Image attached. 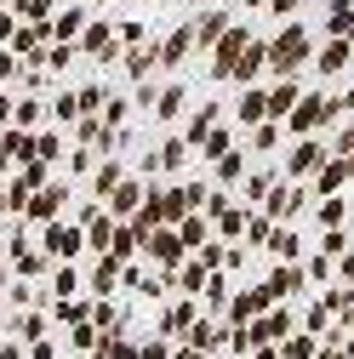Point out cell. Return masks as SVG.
<instances>
[{"instance_id": "6da1fadb", "label": "cell", "mask_w": 354, "mask_h": 359, "mask_svg": "<svg viewBox=\"0 0 354 359\" xmlns=\"http://www.w3.org/2000/svg\"><path fill=\"white\" fill-rule=\"evenodd\" d=\"M315 57V34H308V23H286L275 40H269V74L275 80H297V69Z\"/></svg>"}, {"instance_id": "7a4b0ae2", "label": "cell", "mask_w": 354, "mask_h": 359, "mask_svg": "<svg viewBox=\"0 0 354 359\" xmlns=\"http://www.w3.org/2000/svg\"><path fill=\"white\" fill-rule=\"evenodd\" d=\"M326 160H332V149H326L320 137H297V143L286 149V183H303V177H315Z\"/></svg>"}, {"instance_id": "3957f363", "label": "cell", "mask_w": 354, "mask_h": 359, "mask_svg": "<svg viewBox=\"0 0 354 359\" xmlns=\"http://www.w3.org/2000/svg\"><path fill=\"white\" fill-rule=\"evenodd\" d=\"M303 205H308V189H297V183H275L269 200H263V217H269L275 229H286V222H291Z\"/></svg>"}, {"instance_id": "277c9868", "label": "cell", "mask_w": 354, "mask_h": 359, "mask_svg": "<svg viewBox=\"0 0 354 359\" xmlns=\"http://www.w3.org/2000/svg\"><path fill=\"white\" fill-rule=\"evenodd\" d=\"M80 57H92V63H114V57H120L114 23H103V18H92V23H86V34H80Z\"/></svg>"}, {"instance_id": "5b68a950", "label": "cell", "mask_w": 354, "mask_h": 359, "mask_svg": "<svg viewBox=\"0 0 354 359\" xmlns=\"http://www.w3.org/2000/svg\"><path fill=\"white\" fill-rule=\"evenodd\" d=\"M155 52H160V69H166V74H171V69H183V63L195 57V23H177Z\"/></svg>"}, {"instance_id": "8992f818", "label": "cell", "mask_w": 354, "mask_h": 359, "mask_svg": "<svg viewBox=\"0 0 354 359\" xmlns=\"http://www.w3.org/2000/svg\"><path fill=\"white\" fill-rule=\"evenodd\" d=\"M80 245H86V234H80V229H69V222H46V240H40V251H46L52 262L80 257Z\"/></svg>"}, {"instance_id": "52a82bcc", "label": "cell", "mask_w": 354, "mask_h": 359, "mask_svg": "<svg viewBox=\"0 0 354 359\" xmlns=\"http://www.w3.org/2000/svg\"><path fill=\"white\" fill-rule=\"evenodd\" d=\"M246 40H251V34H246L240 23H229V34L217 40V46H211V80H229V69H235V57L246 52Z\"/></svg>"}, {"instance_id": "ba28073f", "label": "cell", "mask_w": 354, "mask_h": 359, "mask_svg": "<svg viewBox=\"0 0 354 359\" xmlns=\"http://www.w3.org/2000/svg\"><path fill=\"white\" fill-rule=\"evenodd\" d=\"M297 291H303V268H297V262L269 268V280H263V297H269V308H280V302L297 297Z\"/></svg>"}, {"instance_id": "9c48e42d", "label": "cell", "mask_w": 354, "mask_h": 359, "mask_svg": "<svg viewBox=\"0 0 354 359\" xmlns=\"http://www.w3.org/2000/svg\"><path fill=\"white\" fill-rule=\"evenodd\" d=\"M63 200H69V183H46V189H34V194H29L23 217H29V222H52V217L63 211Z\"/></svg>"}, {"instance_id": "30bf717a", "label": "cell", "mask_w": 354, "mask_h": 359, "mask_svg": "<svg viewBox=\"0 0 354 359\" xmlns=\"http://www.w3.org/2000/svg\"><path fill=\"white\" fill-rule=\"evenodd\" d=\"M263 69H269V40H246V52L235 57V69H229V80H240V86H251Z\"/></svg>"}, {"instance_id": "8fae6325", "label": "cell", "mask_w": 354, "mask_h": 359, "mask_svg": "<svg viewBox=\"0 0 354 359\" xmlns=\"http://www.w3.org/2000/svg\"><path fill=\"white\" fill-rule=\"evenodd\" d=\"M235 120H240V126H263V120H269V92H263V86H240Z\"/></svg>"}, {"instance_id": "7c38bea8", "label": "cell", "mask_w": 354, "mask_h": 359, "mask_svg": "<svg viewBox=\"0 0 354 359\" xmlns=\"http://www.w3.org/2000/svg\"><path fill=\"white\" fill-rule=\"evenodd\" d=\"M143 194H149V189L138 183V177H126V183H120V189H114V194L103 200V211H109V217L120 222V217H131V211H143Z\"/></svg>"}, {"instance_id": "4fadbf2b", "label": "cell", "mask_w": 354, "mask_h": 359, "mask_svg": "<svg viewBox=\"0 0 354 359\" xmlns=\"http://www.w3.org/2000/svg\"><path fill=\"white\" fill-rule=\"evenodd\" d=\"M217 120H223V103H200V109L189 114V126H183V143L200 149V143H206V131H217Z\"/></svg>"}, {"instance_id": "5bb4252c", "label": "cell", "mask_w": 354, "mask_h": 359, "mask_svg": "<svg viewBox=\"0 0 354 359\" xmlns=\"http://www.w3.org/2000/svg\"><path fill=\"white\" fill-rule=\"evenodd\" d=\"M297 97H303V86H297V80H275V86H269V120L286 126V114L297 109Z\"/></svg>"}, {"instance_id": "9a60e30c", "label": "cell", "mask_w": 354, "mask_h": 359, "mask_svg": "<svg viewBox=\"0 0 354 359\" xmlns=\"http://www.w3.org/2000/svg\"><path fill=\"white\" fill-rule=\"evenodd\" d=\"M343 69H348V40H326V46L315 52V74L320 80H337Z\"/></svg>"}, {"instance_id": "2e32d148", "label": "cell", "mask_w": 354, "mask_h": 359, "mask_svg": "<svg viewBox=\"0 0 354 359\" xmlns=\"http://www.w3.org/2000/svg\"><path fill=\"white\" fill-rule=\"evenodd\" d=\"M143 251H149L155 262H166V268H171V262H183V240H177V229H155V234L143 240Z\"/></svg>"}, {"instance_id": "e0dca14e", "label": "cell", "mask_w": 354, "mask_h": 359, "mask_svg": "<svg viewBox=\"0 0 354 359\" xmlns=\"http://www.w3.org/2000/svg\"><path fill=\"white\" fill-rule=\"evenodd\" d=\"M46 34H58V46H69L74 34H86V6H63V12L46 23Z\"/></svg>"}, {"instance_id": "ac0fdd59", "label": "cell", "mask_w": 354, "mask_h": 359, "mask_svg": "<svg viewBox=\"0 0 354 359\" xmlns=\"http://www.w3.org/2000/svg\"><path fill=\"white\" fill-rule=\"evenodd\" d=\"M348 177H354V171H348V160H337V154H332V160L315 171V194H320V200H326V194H337Z\"/></svg>"}, {"instance_id": "d6986e66", "label": "cell", "mask_w": 354, "mask_h": 359, "mask_svg": "<svg viewBox=\"0 0 354 359\" xmlns=\"http://www.w3.org/2000/svg\"><path fill=\"white\" fill-rule=\"evenodd\" d=\"M189 109V92H183V80H171V86H160V97H155V109L149 114H160V120H177Z\"/></svg>"}, {"instance_id": "ffe728a7", "label": "cell", "mask_w": 354, "mask_h": 359, "mask_svg": "<svg viewBox=\"0 0 354 359\" xmlns=\"http://www.w3.org/2000/svg\"><path fill=\"white\" fill-rule=\"evenodd\" d=\"M29 149H34V160H40V165H52V160H63V131H52V126H40L34 137H29Z\"/></svg>"}, {"instance_id": "44dd1931", "label": "cell", "mask_w": 354, "mask_h": 359, "mask_svg": "<svg viewBox=\"0 0 354 359\" xmlns=\"http://www.w3.org/2000/svg\"><path fill=\"white\" fill-rule=\"evenodd\" d=\"M211 177H217V189H235L240 177H246V149H229L223 160L211 165Z\"/></svg>"}, {"instance_id": "7402d4cb", "label": "cell", "mask_w": 354, "mask_h": 359, "mask_svg": "<svg viewBox=\"0 0 354 359\" xmlns=\"http://www.w3.org/2000/svg\"><path fill=\"white\" fill-rule=\"evenodd\" d=\"M223 34H229V12H206V18L195 23V46H206V52H211Z\"/></svg>"}, {"instance_id": "603a6c76", "label": "cell", "mask_w": 354, "mask_h": 359, "mask_svg": "<svg viewBox=\"0 0 354 359\" xmlns=\"http://www.w3.org/2000/svg\"><path fill=\"white\" fill-rule=\"evenodd\" d=\"M120 63H126L131 80H149V69H160V52L155 46H131V52H120Z\"/></svg>"}, {"instance_id": "cb8c5ba5", "label": "cell", "mask_w": 354, "mask_h": 359, "mask_svg": "<svg viewBox=\"0 0 354 359\" xmlns=\"http://www.w3.org/2000/svg\"><path fill=\"white\" fill-rule=\"evenodd\" d=\"M275 183H280V177H275L269 165H263V171H251L246 183H240V200H246V205H263V200H269V189H275Z\"/></svg>"}, {"instance_id": "d4e9b609", "label": "cell", "mask_w": 354, "mask_h": 359, "mask_svg": "<svg viewBox=\"0 0 354 359\" xmlns=\"http://www.w3.org/2000/svg\"><path fill=\"white\" fill-rule=\"evenodd\" d=\"M120 183H126V165H120V160H103V165H98V177H92V194H98V200H109Z\"/></svg>"}, {"instance_id": "484cf974", "label": "cell", "mask_w": 354, "mask_h": 359, "mask_svg": "<svg viewBox=\"0 0 354 359\" xmlns=\"http://www.w3.org/2000/svg\"><path fill=\"white\" fill-rule=\"evenodd\" d=\"M40 114H46V109H40V97H12V120H18V131H40Z\"/></svg>"}, {"instance_id": "4316f807", "label": "cell", "mask_w": 354, "mask_h": 359, "mask_svg": "<svg viewBox=\"0 0 354 359\" xmlns=\"http://www.w3.org/2000/svg\"><path fill=\"white\" fill-rule=\"evenodd\" d=\"M269 251H275L280 262H297V257H303V234H297V229H275V234H269Z\"/></svg>"}, {"instance_id": "83f0119b", "label": "cell", "mask_w": 354, "mask_h": 359, "mask_svg": "<svg viewBox=\"0 0 354 359\" xmlns=\"http://www.w3.org/2000/svg\"><path fill=\"white\" fill-rule=\"evenodd\" d=\"M280 137H286V131H280L275 120H263V126H251V154H280Z\"/></svg>"}, {"instance_id": "f1b7e54d", "label": "cell", "mask_w": 354, "mask_h": 359, "mask_svg": "<svg viewBox=\"0 0 354 359\" xmlns=\"http://www.w3.org/2000/svg\"><path fill=\"white\" fill-rule=\"evenodd\" d=\"M12 12H18V18H29V29H46L58 6H52V0H12Z\"/></svg>"}, {"instance_id": "f546056e", "label": "cell", "mask_w": 354, "mask_h": 359, "mask_svg": "<svg viewBox=\"0 0 354 359\" xmlns=\"http://www.w3.org/2000/svg\"><path fill=\"white\" fill-rule=\"evenodd\" d=\"M315 217L326 222V234H332V229H343V222H348V200H343V194H326V200L315 205Z\"/></svg>"}, {"instance_id": "4dcf8cb0", "label": "cell", "mask_w": 354, "mask_h": 359, "mask_svg": "<svg viewBox=\"0 0 354 359\" xmlns=\"http://www.w3.org/2000/svg\"><path fill=\"white\" fill-rule=\"evenodd\" d=\"M206 229H211V222L195 211V217H183V222H177V240H183V251H200L206 245Z\"/></svg>"}, {"instance_id": "1f68e13d", "label": "cell", "mask_w": 354, "mask_h": 359, "mask_svg": "<svg viewBox=\"0 0 354 359\" xmlns=\"http://www.w3.org/2000/svg\"><path fill=\"white\" fill-rule=\"evenodd\" d=\"M166 337H189V325H195V302H177V308H166Z\"/></svg>"}, {"instance_id": "d6a6232c", "label": "cell", "mask_w": 354, "mask_h": 359, "mask_svg": "<svg viewBox=\"0 0 354 359\" xmlns=\"http://www.w3.org/2000/svg\"><path fill=\"white\" fill-rule=\"evenodd\" d=\"M189 165V143L183 137H166L160 143V171H183Z\"/></svg>"}, {"instance_id": "836d02e7", "label": "cell", "mask_w": 354, "mask_h": 359, "mask_svg": "<svg viewBox=\"0 0 354 359\" xmlns=\"http://www.w3.org/2000/svg\"><path fill=\"white\" fill-rule=\"evenodd\" d=\"M269 234H275V222L263 217V211H251V217H246V234H240V245H269Z\"/></svg>"}, {"instance_id": "e575fe53", "label": "cell", "mask_w": 354, "mask_h": 359, "mask_svg": "<svg viewBox=\"0 0 354 359\" xmlns=\"http://www.w3.org/2000/svg\"><path fill=\"white\" fill-rule=\"evenodd\" d=\"M217 222V234H223V240H240L246 234V205H229L223 217H211Z\"/></svg>"}, {"instance_id": "d590c367", "label": "cell", "mask_w": 354, "mask_h": 359, "mask_svg": "<svg viewBox=\"0 0 354 359\" xmlns=\"http://www.w3.org/2000/svg\"><path fill=\"white\" fill-rule=\"evenodd\" d=\"M206 280H211V274H206L200 262H183V274H177V291H183V297H200V291H206Z\"/></svg>"}, {"instance_id": "8d00e7d4", "label": "cell", "mask_w": 354, "mask_h": 359, "mask_svg": "<svg viewBox=\"0 0 354 359\" xmlns=\"http://www.w3.org/2000/svg\"><path fill=\"white\" fill-rule=\"evenodd\" d=\"M315 353H320V342L308 337V331H303V337H286V342H280V359H315Z\"/></svg>"}, {"instance_id": "74e56055", "label": "cell", "mask_w": 354, "mask_h": 359, "mask_svg": "<svg viewBox=\"0 0 354 359\" xmlns=\"http://www.w3.org/2000/svg\"><path fill=\"white\" fill-rule=\"evenodd\" d=\"M229 149H235V137H229V131H206V143H200V160H211V165H217V160H223Z\"/></svg>"}, {"instance_id": "f35d334b", "label": "cell", "mask_w": 354, "mask_h": 359, "mask_svg": "<svg viewBox=\"0 0 354 359\" xmlns=\"http://www.w3.org/2000/svg\"><path fill=\"white\" fill-rule=\"evenodd\" d=\"M114 280H120V262H114V257H103V262H98V274H92V291H98V297H109V291H114Z\"/></svg>"}, {"instance_id": "ab89813d", "label": "cell", "mask_w": 354, "mask_h": 359, "mask_svg": "<svg viewBox=\"0 0 354 359\" xmlns=\"http://www.w3.org/2000/svg\"><path fill=\"white\" fill-rule=\"evenodd\" d=\"M74 291H80V274H74V268L63 262L58 274H52V297H74Z\"/></svg>"}, {"instance_id": "60d3db41", "label": "cell", "mask_w": 354, "mask_h": 359, "mask_svg": "<svg viewBox=\"0 0 354 359\" xmlns=\"http://www.w3.org/2000/svg\"><path fill=\"white\" fill-rule=\"evenodd\" d=\"M303 280L326 285V280H332V257H308V262H303Z\"/></svg>"}, {"instance_id": "b9f144b4", "label": "cell", "mask_w": 354, "mask_h": 359, "mask_svg": "<svg viewBox=\"0 0 354 359\" xmlns=\"http://www.w3.org/2000/svg\"><path fill=\"white\" fill-rule=\"evenodd\" d=\"M74 57H80V52H74V46H52V52H46V57H40V63H46V69H52V74H63V69H69V63H74Z\"/></svg>"}, {"instance_id": "7bdbcfd3", "label": "cell", "mask_w": 354, "mask_h": 359, "mask_svg": "<svg viewBox=\"0 0 354 359\" xmlns=\"http://www.w3.org/2000/svg\"><path fill=\"white\" fill-rule=\"evenodd\" d=\"M52 114H58V120H80V103H74V92H58V97H52Z\"/></svg>"}, {"instance_id": "ee69618b", "label": "cell", "mask_w": 354, "mask_h": 359, "mask_svg": "<svg viewBox=\"0 0 354 359\" xmlns=\"http://www.w3.org/2000/svg\"><path fill=\"white\" fill-rule=\"evenodd\" d=\"M343 251H348V234H343V229L320 234V257H343Z\"/></svg>"}, {"instance_id": "f6af8a7d", "label": "cell", "mask_w": 354, "mask_h": 359, "mask_svg": "<svg viewBox=\"0 0 354 359\" xmlns=\"http://www.w3.org/2000/svg\"><path fill=\"white\" fill-rule=\"evenodd\" d=\"M92 165H98L92 149H74V154H69V171H74V177H80V171H92Z\"/></svg>"}, {"instance_id": "bcb514c9", "label": "cell", "mask_w": 354, "mask_h": 359, "mask_svg": "<svg viewBox=\"0 0 354 359\" xmlns=\"http://www.w3.org/2000/svg\"><path fill=\"white\" fill-rule=\"evenodd\" d=\"M18 69H23V63H18V57H12V52H0V80H12V74H18Z\"/></svg>"}, {"instance_id": "7dc6e473", "label": "cell", "mask_w": 354, "mask_h": 359, "mask_svg": "<svg viewBox=\"0 0 354 359\" xmlns=\"http://www.w3.org/2000/svg\"><path fill=\"white\" fill-rule=\"evenodd\" d=\"M269 6H275V18H291V12L303 6V0H269Z\"/></svg>"}, {"instance_id": "c3c4849f", "label": "cell", "mask_w": 354, "mask_h": 359, "mask_svg": "<svg viewBox=\"0 0 354 359\" xmlns=\"http://www.w3.org/2000/svg\"><path fill=\"white\" fill-rule=\"evenodd\" d=\"M12 34H18V18H12V12H0V40H12Z\"/></svg>"}, {"instance_id": "681fc988", "label": "cell", "mask_w": 354, "mask_h": 359, "mask_svg": "<svg viewBox=\"0 0 354 359\" xmlns=\"http://www.w3.org/2000/svg\"><path fill=\"white\" fill-rule=\"evenodd\" d=\"M337 274H343V280L354 285V251H343V262H337Z\"/></svg>"}, {"instance_id": "f907efd6", "label": "cell", "mask_w": 354, "mask_h": 359, "mask_svg": "<svg viewBox=\"0 0 354 359\" xmlns=\"http://www.w3.org/2000/svg\"><path fill=\"white\" fill-rule=\"evenodd\" d=\"M6 126H12V97L0 92V131H6Z\"/></svg>"}, {"instance_id": "816d5d0a", "label": "cell", "mask_w": 354, "mask_h": 359, "mask_svg": "<svg viewBox=\"0 0 354 359\" xmlns=\"http://www.w3.org/2000/svg\"><path fill=\"white\" fill-rule=\"evenodd\" d=\"M138 359H166V342H149V348H143Z\"/></svg>"}, {"instance_id": "f5cc1de1", "label": "cell", "mask_w": 354, "mask_h": 359, "mask_svg": "<svg viewBox=\"0 0 354 359\" xmlns=\"http://www.w3.org/2000/svg\"><path fill=\"white\" fill-rule=\"evenodd\" d=\"M315 359H343V348H332V342H326V348H320Z\"/></svg>"}, {"instance_id": "db71d44e", "label": "cell", "mask_w": 354, "mask_h": 359, "mask_svg": "<svg viewBox=\"0 0 354 359\" xmlns=\"http://www.w3.org/2000/svg\"><path fill=\"white\" fill-rule=\"evenodd\" d=\"M177 359H206V353H195V348H183V353H177Z\"/></svg>"}, {"instance_id": "11a10c76", "label": "cell", "mask_w": 354, "mask_h": 359, "mask_svg": "<svg viewBox=\"0 0 354 359\" xmlns=\"http://www.w3.org/2000/svg\"><path fill=\"white\" fill-rule=\"evenodd\" d=\"M343 109H354V86H348V92H343Z\"/></svg>"}, {"instance_id": "9f6ffc18", "label": "cell", "mask_w": 354, "mask_h": 359, "mask_svg": "<svg viewBox=\"0 0 354 359\" xmlns=\"http://www.w3.org/2000/svg\"><path fill=\"white\" fill-rule=\"evenodd\" d=\"M343 359H354V342H348V348H343Z\"/></svg>"}, {"instance_id": "6f0895ef", "label": "cell", "mask_w": 354, "mask_h": 359, "mask_svg": "<svg viewBox=\"0 0 354 359\" xmlns=\"http://www.w3.org/2000/svg\"><path fill=\"white\" fill-rule=\"evenodd\" d=\"M246 6H269V0H246Z\"/></svg>"}, {"instance_id": "680465c9", "label": "cell", "mask_w": 354, "mask_h": 359, "mask_svg": "<svg viewBox=\"0 0 354 359\" xmlns=\"http://www.w3.org/2000/svg\"><path fill=\"white\" fill-rule=\"evenodd\" d=\"M348 240H354V222H348Z\"/></svg>"}, {"instance_id": "91938a15", "label": "cell", "mask_w": 354, "mask_h": 359, "mask_svg": "<svg viewBox=\"0 0 354 359\" xmlns=\"http://www.w3.org/2000/svg\"><path fill=\"white\" fill-rule=\"evenodd\" d=\"M348 171H354V160H348Z\"/></svg>"}]
</instances>
